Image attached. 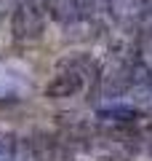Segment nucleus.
I'll use <instances>...</instances> for the list:
<instances>
[{
	"label": "nucleus",
	"instance_id": "obj_1",
	"mask_svg": "<svg viewBox=\"0 0 152 161\" xmlns=\"http://www.w3.org/2000/svg\"><path fill=\"white\" fill-rule=\"evenodd\" d=\"M80 86H83L80 73H62V75H56V78L48 83V94L51 97H69V94H75Z\"/></svg>",
	"mask_w": 152,
	"mask_h": 161
}]
</instances>
